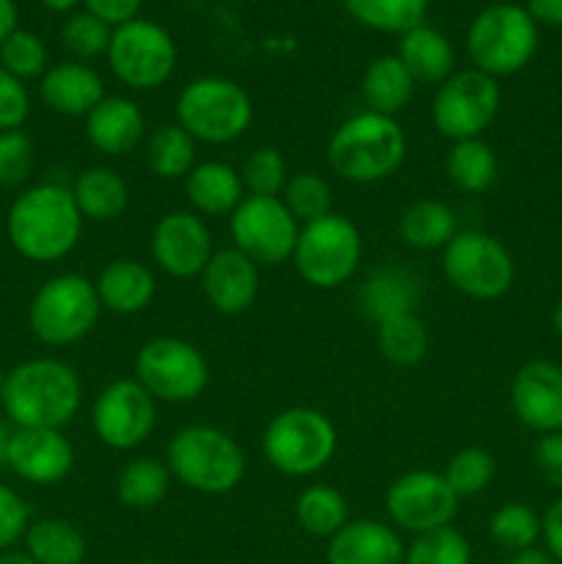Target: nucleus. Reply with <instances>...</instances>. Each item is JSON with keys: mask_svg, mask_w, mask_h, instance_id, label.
Listing matches in <instances>:
<instances>
[{"mask_svg": "<svg viewBox=\"0 0 562 564\" xmlns=\"http://www.w3.org/2000/svg\"><path fill=\"white\" fill-rule=\"evenodd\" d=\"M0 400L17 430H64L80 411V375L58 358H31L6 375Z\"/></svg>", "mask_w": 562, "mask_h": 564, "instance_id": "obj_1", "label": "nucleus"}, {"mask_svg": "<svg viewBox=\"0 0 562 564\" xmlns=\"http://www.w3.org/2000/svg\"><path fill=\"white\" fill-rule=\"evenodd\" d=\"M6 231L17 253L31 262H58L80 242L83 215L69 187L36 185L14 198Z\"/></svg>", "mask_w": 562, "mask_h": 564, "instance_id": "obj_2", "label": "nucleus"}, {"mask_svg": "<svg viewBox=\"0 0 562 564\" xmlns=\"http://www.w3.org/2000/svg\"><path fill=\"white\" fill-rule=\"evenodd\" d=\"M406 152L408 141L400 121L361 110L334 130L328 141V165L339 180L353 185H375L397 174Z\"/></svg>", "mask_w": 562, "mask_h": 564, "instance_id": "obj_3", "label": "nucleus"}, {"mask_svg": "<svg viewBox=\"0 0 562 564\" xmlns=\"http://www.w3.org/2000/svg\"><path fill=\"white\" fill-rule=\"evenodd\" d=\"M165 466L182 488L204 496L231 494L246 477V452L226 430L187 424L165 446Z\"/></svg>", "mask_w": 562, "mask_h": 564, "instance_id": "obj_4", "label": "nucleus"}, {"mask_svg": "<svg viewBox=\"0 0 562 564\" xmlns=\"http://www.w3.org/2000/svg\"><path fill=\"white\" fill-rule=\"evenodd\" d=\"M251 121V97L229 77H196L176 97V124L196 143H235L246 135Z\"/></svg>", "mask_w": 562, "mask_h": 564, "instance_id": "obj_5", "label": "nucleus"}, {"mask_svg": "<svg viewBox=\"0 0 562 564\" xmlns=\"http://www.w3.org/2000/svg\"><path fill=\"white\" fill-rule=\"evenodd\" d=\"M336 427L314 408H287L262 433V455L284 477H314L336 455Z\"/></svg>", "mask_w": 562, "mask_h": 564, "instance_id": "obj_6", "label": "nucleus"}, {"mask_svg": "<svg viewBox=\"0 0 562 564\" xmlns=\"http://www.w3.org/2000/svg\"><path fill=\"white\" fill-rule=\"evenodd\" d=\"M538 22L518 3H494L479 11L466 33V53L474 69L490 77H510L532 61Z\"/></svg>", "mask_w": 562, "mask_h": 564, "instance_id": "obj_7", "label": "nucleus"}, {"mask_svg": "<svg viewBox=\"0 0 562 564\" xmlns=\"http://www.w3.org/2000/svg\"><path fill=\"white\" fill-rule=\"evenodd\" d=\"M102 303L97 286L80 273L53 275L39 286L28 308L33 336L50 347H66L86 339L99 323Z\"/></svg>", "mask_w": 562, "mask_h": 564, "instance_id": "obj_8", "label": "nucleus"}, {"mask_svg": "<svg viewBox=\"0 0 562 564\" xmlns=\"http://www.w3.org/2000/svg\"><path fill=\"white\" fill-rule=\"evenodd\" d=\"M361 231L345 215H325L301 226L292 264L298 275L314 290H339L361 268Z\"/></svg>", "mask_w": 562, "mask_h": 564, "instance_id": "obj_9", "label": "nucleus"}, {"mask_svg": "<svg viewBox=\"0 0 562 564\" xmlns=\"http://www.w3.org/2000/svg\"><path fill=\"white\" fill-rule=\"evenodd\" d=\"M441 270L452 290L474 301H496L516 281V262L505 242L488 231H457L441 251Z\"/></svg>", "mask_w": 562, "mask_h": 564, "instance_id": "obj_10", "label": "nucleus"}, {"mask_svg": "<svg viewBox=\"0 0 562 564\" xmlns=\"http://www.w3.org/2000/svg\"><path fill=\"white\" fill-rule=\"evenodd\" d=\"M136 380L158 402H193L209 383V364L193 341L152 336L136 352Z\"/></svg>", "mask_w": 562, "mask_h": 564, "instance_id": "obj_11", "label": "nucleus"}, {"mask_svg": "<svg viewBox=\"0 0 562 564\" xmlns=\"http://www.w3.org/2000/svg\"><path fill=\"white\" fill-rule=\"evenodd\" d=\"M105 55L110 72L136 91H154L165 86L176 69V44L171 33L141 17L114 28Z\"/></svg>", "mask_w": 562, "mask_h": 564, "instance_id": "obj_12", "label": "nucleus"}, {"mask_svg": "<svg viewBox=\"0 0 562 564\" xmlns=\"http://www.w3.org/2000/svg\"><path fill=\"white\" fill-rule=\"evenodd\" d=\"M501 108V88L496 77L479 69H461L446 77L433 97V124L444 138L468 141L483 138Z\"/></svg>", "mask_w": 562, "mask_h": 564, "instance_id": "obj_13", "label": "nucleus"}, {"mask_svg": "<svg viewBox=\"0 0 562 564\" xmlns=\"http://www.w3.org/2000/svg\"><path fill=\"white\" fill-rule=\"evenodd\" d=\"M229 235L235 242L231 248L246 253L253 264L275 268L292 259L301 224L292 218L281 198L246 196L229 215Z\"/></svg>", "mask_w": 562, "mask_h": 564, "instance_id": "obj_14", "label": "nucleus"}, {"mask_svg": "<svg viewBox=\"0 0 562 564\" xmlns=\"http://www.w3.org/2000/svg\"><path fill=\"white\" fill-rule=\"evenodd\" d=\"M91 427L102 446L132 452L158 427V400L136 378L110 380L91 405Z\"/></svg>", "mask_w": 562, "mask_h": 564, "instance_id": "obj_15", "label": "nucleus"}, {"mask_svg": "<svg viewBox=\"0 0 562 564\" xmlns=\"http://www.w3.org/2000/svg\"><path fill=\"white\" fill-rule=\"evenodd\" d=\"M383 505L389 521L417 538V534L452 527L461 499L446 485L444 474L419 468V471L402 474L389 485Z\"/></svg>", "mask_w": 562, "mask_h": 564, "instance_id": "obj_16", "label": "nucleus"}, {"mask_svg": "<svg viewBox=\"0 0 562 564\" xmlns=\"http://www.w3.org/2000/svg\"><path fill=\"white\" fill-rule=\"evenodd\" d=\"M209 226L193 209L163 215L152 229V259L171 279H196L213 259Z\"/></svg>", "mask_w": 562, "mask_h": 564, "instance_id": "obj_17", "label": "nucleus"}, {"mask_svg": "<svg viewBox=\"0 0 562 564\" xmlns=\"http://www.w3.org/2000/svg\"><path fill=\"white\" fill-rule=\"evenodd\" d=\"M510 405L518 422L538 435L562 430V367L554 361H529L516 372Z\"/></svg>", "mask_w": 562, "mask_h": 564, "instance_id": "obj_18", "label": "nucleus"}, {"mask_svg": "<svg viewBox=\"0 0 562 564\" xmlns=\"http://www.w3.org/2000/svg\"><path fill=\"white\" fill-rule=\"evenodd\" d=\"M75 466V449L64 430H14L9 468L31 485H58Z\"/></svg>", "mask_w": 562, "mask_h": 564, "instance_id": "obj_19", "label": "nucleus"}, {"mask_svg": "<svg viewBox=\"0 0 562 564\" xmlns=\"http://www.w3.org/2000/svg\"><path fill=\"white\" fill-rule=\"evenodd\" d=\"M202 292L209 306L226 317L246 314L259 297V264H253L237 248L215 251L202 270Z\"/></svg>", "mask_w": 562, "mask_h": 564, "instance_id": "obj_20", "label": "nucleus"}, {"mask_svg": "<svg viewBox=\"0 0 562 564\" xmlns=\"http://www.w3.org/2000/svg\"><path fill=\"white\" fill-rule=\"evenodd\" d=\"M422 279L406 264H380L358 286V308L375 325L413 314L422 303Z\"/></svg>", "mask_w": 562, "mask_h": 564, "instance_id": "obj_21", "label": "nucleus"}, {"mask_svg": "<svg viewBox=\"0 0 562 564\" xmlns=\"http://www.w3.org/2000/svg\"><path fill=\"white\" fill-rule=\"evenodd\" d=\"M86 138L97 152L125 158L147 141L143 110L127 97H105L86 116Z\"/></svg>", "mask_w": 562, "mask_h": 564, "instance_id": "obj_22", "label": "nucleus"}, {"mask_svg": "<svg viewBox=\"0 0 562 564\" xmlns=\"http://www.w3.org/2000/svg\"><path fill=\"white\" fill-rule=\"evenodd\" d=\"M406 545L400 534L389 523L369 521H347L334 538L328 540L325 560L328 564H402Z\"/></svg>", "mask_w": 562, "mask_h": 564, "instance_id": "obj_23", "label": "nucleus"}, {"mask_svg": "<svg viewBox=\"0 0 562 564\" xmlns=\"http://www.w3.org/2000/svg\"><path fill=\"white\" fill-rule=\"evenodd\" d=\"M94 286H97L102 312L119 314V317L147 312L158 295L154 273L149 270V264L138 262V259H114L99 270Z\"/></svg>", "mask_w": 562, "mask_h": 564, "instance_id": "obj_24", "label": "nucleus"}, {"mask_svg": "<svg viewBox=\"0 0 562 564\" xmlns=\"http://www.w3.org/2000/svg\"><path fill=\"white\" fill-rule=\"evenodd\" d=\"M42 99L50 110L61 116H88L108 94L105 83L91 66L83 61H64L50 66L42 75Z\"/></svg>", "mask_w": 562, "mask_h": 564, "instance_id": "obj_25", "label": "nucleus"}, {"mask_svg": "<svg viewBox=\"0 0 562 564\" xmlns=\"http://www.w3.org/2000/svg\"><path fill=\"white\" fill-rule=\"evenodd\" d=\"M185 196L196 215L229 218L246 198V187L235 165L224 160H207V163H196V169L185 176Z\"/></svg>", "mask_w": 562, "mask_h": 564, "instance_id": "obj_26", "label": "nucleus"}, {"mask_svg": "<svg viewBox=\"0 0 562 564\" xmlns=\"http://www.w3.org/2000/svg\"><path fill=\"white\" fill-rule=\"evenodd\" d=\"M397 58L406 64L411 77L422 86H441L446 77L455 75V47L441 31L430 25H417L400 36Z\"/></svg>", "mask_w": 562, "mask_h": 564, "instance_id": "obj_27", "label": "nucleus"}, {"mask_svg": "<svg viewBox=\"0 0 562 564\" xmlns=\"http://www.w3.org/2000/svg\"><path fill=\"white\" fill-rule=\"evenodd\" d=\"M69 191L83 220H97V224L121 218L130 204V187H127L125 176L105 165H91V169L80 171Z\"/></svg>", "mask_w": 562, "mask_h": 564, "instance_id": "obj_28", "label": "nucleus"}, {"mask_svg": "<svg viewBox=\"0 0 562 564\" xmlns=\"http://www.w3.org/2000/svg\"><path fill=\"white\" fill-rule=\"evenodd\" d=\"M413 91H417V80L397 55H380L364 69L361 97L367 110H372V113H383L395 119L397 113H402L411 105Z\"/></svg>", "mask_w": 562, "mask_h": 564, "instance_id": "obj_29", "label": "nucleus"}, {"mask_svg": "<svg viewBox=\"0 0 562 564\" xmlns=\"http://www.w3.org/2000/svg\"><path fill=\"white\" fill-rule=\"evenodd\" d=\"M457 215L450 204L422 198L408 204L400 215V237L408 248L417 251H444L457 235Z\"/></svg>", "mask_w": 562, "mask_h": 564, "instance_id": "obj_30", "label": "nucleus"}, {"mask_svg": "<svg viewBox=\"0 0 562 564\" xmlns=\"http://www.w3.org/2000/svg\"><path fill=\"white\" fill-rule=\"evenodd\" d=\"M446 180L463 193H485L499 176V158L483 138L455 141L444 160Z\"/></svg>", "mask_w": 562, "mask_h": 564, "instance_id": "obj_31", "label": "nucleus"}, {"mask_svg": "<svg viewBox=\"0 0 562 564\" xmlns=\"http://www.w3.org/2000/svg\"><path fill=\"white\" fill-rule=\"evenodd\" d=\"M25 551L36 564H83L86 538L64 518H42L28 527Z\"/></svg>", "mask_w": 562, "mask_h": 564, "instance_id": "obj_32", "label": "nucleus"}, {"mask_svg": "<svg viewBox=\"0 0 562 564\" xmlns=\"http://www.w3.org/2000/svg\"><path fill=\"white\" fill-rule=\"evenodd\" d=\"M171 471L165 460L154 457H136L127 463L116 479V496L130 510H152L169 496Z\"/></svg>", "mask_w": 562, "mask_h": 564, "instance_id": "obj_33", "label": "nucleus"}, {"mask_svg": "<svg viewBox=\"0 0 562 564\" xmlns=\"http://www.w3.org/2000/svg\"><path fill=\"white\" fill-rule=\"evenodd\" d=\"M295 521L312 538H334L350 521L347 499L331 485H309L295 499Z\"/></svg>", "mask_w": 562, "mask_h": 564, "instance_id": "obj_34", "label": "nucleus"}, {"mask_svg": "<svg viewBox=\"0 0 562 564\" xmlns=\"http://www.w3.org/2000/svg\"><path fill=\"white\" fill-rule=\"evenodd\" d=\"M198 143L180 124H163L147 138V165L160 180H185L196 169Z\"/></svg>", "mask_w": 562, "mask_h": 564, "instance_id": "obj_35", "label": "nucleus"}, {"mask_svg": "<svg viewBox=\"0 0 562 564\" xmlns=\"http://www.w3.org/2000/svg\"><path fill=\"white\" fill-rule=\"evenodd\" d=\"M378 350L395 367H417L430 350L428 325L417 312L383 319L378 323Z\"/></svg>", "mask_w": 562, "mask_h": 564, "instance_id": "obj_36", "label": "nucleus"}, {"mask_svg": "<svg viewBox=\"0 0 562 564\" xmlns=\"http://www.w3.org/2000/svg\"><path fill=\"white\" fill-rule=\"evenodd\" d=\"M347 11L364 28L380 33H408L422 25L430 0H345Z\"/></svg>", "mask_w": 562, "mask_h": 564, "instance_id": "obj_37", "label": "nucleus"}, {"mask_svg": "<svg viewBox=\"0 0 562 564\" xmlns=\"http://www.w3.org/2000/svg\"><path fill=\"white\" fill-rule=\"evenodd\" d=\"M281 202H284V207L290 209L292 218L301 226L334 213L331 185L325 182V176L317 174V171H298V174H292L290 180H287L284 193H281Z\"/></svg>", "mask_w": 562, "mask_h": 564, "instance_id": "obj_38", "label": "nucleus"}, {"mask_svg": "<svg viewBox=\"0 0 562 564\" xmlns=\"http://www.w3.org/2000/svg\"><path fill=\"white\" fill-rule=\"evenodd\" d=\"M543 532V523L540 516L532 507L521 505V501H510V505L499 507V510L490 516L488 534L499 549L518 554L523 549H534V543L540 540Z\"/></svg>", "mask_w": 562, "mask_h": 564, "instance_id": "obj_39", "label": "nucleus"}, {"mask_svg": "<svg viewBox=\"0 0 562 564\" xmlns=\"http://www.w3.org/2000/svg\"><path fill=\"white\" fill-rule=\"evenodd\" d=\"M441 474H444L446 485L455 490L457 499H466V496H477L490 488L496 477V460L490 452L479 449V446H466L450 457Z\"/></svg>", "mask_w": 562, "mask_h": 564, "instance_id": "obj_40", "label": "nucleus"}, {"mask_svg": "<svg viewBox=\"0 0 562 564\" xmlns=\"http://www.w3.org/2000/svg\"><path fill=\"white\" fill-rule=\"evenodd\" d=\"M402 564H472V545L455 527L435 529L406 545Z\"/></svg>", "mask_w": 562, "mask_h": 564, "instance_id": "obj_41", "label": "nucleus"}, {"mask_svg": "<svg viewBox=\"0 0 562 564\" xmlns=\"http://www.w3.org/2000/svg\"><path fill=\"white\" fill-rule=\"evenodd\" d=\"M240 180L248 196L281 198L287 180H290V171H287V160L281 158L279 149L259 147L242 163Z\"/></svg>", "mask_w": 562, "mask_h": 564, "instance_id": "obj_42", "label": "nucleus"}, {"mask_svg": "<svg viewBox=\"0 0 562 564\" xmlns=\"http://www.w3.org/2000/svg\"><path fill=\"white\" fill-rule=\"evenodd\" d=\"M0 66L20 80H33L47 72V47L42 39L31 31L17 28L6 42L0 44Z\"/></svg>", "mask_w": 562, "mask_h": 564, "instance_id": "obj_43", "label": "nucleus"}, {"mask_svg": "<svg viewBox=\"0 0 562 564\" xmlns=\"http://www.w3.org/2000/svg\"><path fill=\"white\" fill-rule=\"evenodd\" d=\"M110 33H114V28L105 25L102 20H97L88 11H77L61 28V42L75 58L91 61L108 53Z\"/></svg>", "mask_w": 562, "mask_h": 564, "instance_id": "obj_44", "label": "nucleus"}, {"mask_svg": "<svg viewBox=\"0 0 562 564\" xmlns=\"http://www.w3.org/2000/svg\"><path fill=\"white\" fill-rule=\"evenodd\" d=\"M33 160L36 154H33V143L25 132H0V187L22 185L31 176Z\"/></svg>", "mask_w": 562, "mask_h": 564, "instance_id": "obj_45", "label": "nucleus"}, {"mask_svg": "<svg viewBox=\"0 0 562 564\" xmlns=\"http://www.w3.org/2000/svg\"><path fill=\"white\" fill-rule=\"evenodd\" d=\"M31 527V510L17 490L0 482V554L9 551L17 540L25 538Z\"/></svg>", "mask_w": 562, "mask_h": 564, "instance_id": "obj_46", "label": "nucleus"}, {"mask_svg": "<svg viewBox=\"0 0 562 564\" xmlns=\"http://www.w3.org/2000/svg\"><path fill=\"white\" fill-rule=\"evenodd\" d=\"M31 113V97L20 77L0 66V132L20 130Z\"/></svg>", "mask_w": 562, "mask_h": 564, "instance_id": "obj_47", "label": "nucleus"}, {"mask_svg": "<svg viewBox=\"0 0 562 564\" xmlns=\"http://www.w3.org/2000/svg\"><path fill=\"white\" fill-rule=\"evenodd\" d=\"M534 466H538L540 477L562 494V430L540 435L534 444Z\"/></svg>", "mask_w": 562, "mask_h": 564, "instance_id": "obj_48", "label": "nucleus"}, {"mask_svg": "<svg viewBox=\"0 0 562 564\" xmlns=\"http://www.w3.org/2000/svg\"><path fill=\"white\" fill-rule=\"evenodd\" d=\"M83 3H86L88 14L102 20L105 25L119 28L125 22L138 20V11H141L143 0H83Z\"/></svg>", "mask_w": 562, "mask_h": 564, "instance_id": "obj_49", "label": "nucleus"}, {"mask_svg": "<svg viewBox=\"0 0 562 564\" xmlns=\"http://www.w3.org/2000/svg\"><path fill=\"white\" fill-rule=\"evenodd\" d=\"M540 523H543L540 538L545 540V551L554 556L556 564H562V499H556L554 505L545 510V516L540 518Z\"/></svg>", "mask_w": 562, "mask_h": 564, "instance_id": "obj_50", "label": "nucleus"}, {"mask_svg": "<svg viewBox=\"0 0 562 564\" xmlns=\"http://www.w3.org/2000/svg\"><path fill=\"white\" fill-rule=\"evenodd\" d=\"M527 11L538 25L562 28V0H527Z\"/></svg>", "mask_w": 562, "mask_h": 564, "instance_id": "obj_51", "label": "nucleus"}, {"mask_svg": "<svg viewBox=\"0 0 562 564\" xmlns=\"http://www.w3.org/2000/svg\"><path fill=\"white\" fill-rule=\"evenodd\" d=\"M17 31V6L14 0H0V44L6 42V36Z\"/></svg>", "mask_w": 562, "mask_h": 564, "instance_id": "obj_52", "label": "nucleus"}, {"mask_svg": "<svg viewBox=\"0 0 562 564\" xmlns=\"http://www.w3.org/2000/svg\"><path fill=\"white\" fill-rule=\"evenodd\" d=\"M507 564H556V560L549 554V551L523 549L518 551V554H512V560Z\"/></svg>", "mask_w": 562, "mask_h": 564, "instance_id": "obj_53", "label": "nucleus"}, {"mask_svg": "<svg viewBox=\"0 0 562 564\" xmlns=\"http://www.w3.org/2000/svg\"><path fill=\"white\" fill-rule=\"evenodd\" d=\"M11 435L14 430L9 424L0 422V468H9V444H11Z\"/></svg>", "mask_w": 562, "mask_h": 564, "instance_id": "obj_54", "label": "nucleus"}, {"mask_svg": "<svg viewBox=\"0 0 562 564\" xmlns=\"http://www.w3.org/2000/svg\"><path fill=\"white\" fill-rule=\"evenodd\" d=\"M39 3H42L47 11H55V14H66V11L77 9L83 0H39Z\"/></svg>", "mask_w": 562, "mask_h": 564, "instance_id": "obj_55", "label": "nucleus"}, {"mask_svg": "<svg viewBox=\"0 0 562 564\" xmlns=\"http://www.w3.org/2000/svg\"><path fill=\"white\" fill-rule=\"evenodd\" d=\"M0 564H36L31 560L28 551H3L0 554Z\"/></svg>", "mask_w": 562, "mask_h": 564, "instance_id": "obj_56", "label": "nucleus"}, {"mask_svg": "<svg viewBox=\"0 0 562 564\" xmlns=\"http://www.w3.org/2000/svg\"><path fill=\"white\" fill-rule=\"evenodd\" d=\"M551 323H554V330H556V334L562 336V297H560V301H556L554 314H551Z\"/></svg>", "mask_w": 562, "mask_h": 564, "instance_id": "obj_57", "label": "nucleus"}, {"mask_svg": "<svg viewBox=\"0 0 562 564\" xmlns=\"http://www.w3.org/2000/svg\"><path fill=\"white\" fill-rule=\"evenodd\" d=\"M3 380H6V375H3V369H0V389H3Z\"/></svg>", "mask_w": 562, "mask_h": 564, "instance_id": "obj_58", "label": "nucleus"}]
</instances>
